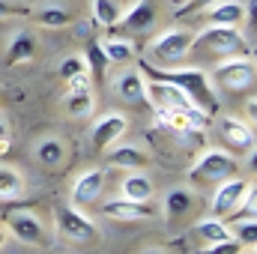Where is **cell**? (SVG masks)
<instances>
[{"label": "cell", "instance_id": "1", "mask_svg": "<svg viewBox=\"0 0 257 254\" xmlns=\"http://www.w3.org/2000/svg\"><path fill=\"white\" fill-rule=\"evenodd\" d=\"M141 72H144V78H156V81H168V84L180 87L206 117H212L218 111L215 87L203 69H156L150 63H141Z\"/></svg>", "mask_w": 257, "mask_h": 254}, {"label": "cell", "instance_id": "2", "mask_svg": "<svg viewBox=\"0 0 257 254\" xmlns=\"http://www.w3.org/2000/svg\"><path fill=\"white\" fill-rule=\"evenodd\" d=\"M147 102H153L156 108H165V111L186 114V117L192 120L194 129H206V126H209V117L194 105V102L183 93V90H180V87H174V84H168V81L147 78Z\"/></svg>", "mask_w": 257, "mask_h": 254}, {"label": "cell", "instance_id": "3", "mask_svg": "<svg viewBox=\"0 0 257 254\" xmlns=\"http://www.w3.org/2000/svg\"><path fill=\"white\" fill-rule=\"evenodd\" d=\"M192 42L194 33H189L186 27H171L150 42V60L147 63L156 66V69H171L174 63H180L183 57L192 54Z\"/></svg>", "mask_w": 257, "mask_h": 254}, {"label": "cell", "instance_id": "4", "mask_svg": "<svg viewBox=\"0 0 257 254\" xmlns=\"http://www.w3.org/2000/svg\"><path fill=\"white\" fill-rule=\"evenodd\" d=\"M236 168L239 165H236V159L230 153H224V150H206V153L197 156V162L189 168V180L192 183H221V180L233 177Z\"/></svg>", "mask_w": 257, "mask_h": 254}, {"label": "cell", "instance_id": "5", "mask_svg": "<svg viewBox=\"0 0 257 254\" xmlns=\"http://www.w3.org/2000/svg\"><path fill=\"white\" fill-rule=\"evenodd\" d=\"M197 48H203V51H209V54H215V57H233V54H239V51L245 48V39H242V33H239L236 27L209 24L200 36H194L192 51H197Z\"/></svg>", "mask_w": 257, "mask_h": 254}, {"label": "cell", "instance_id": "6", "mask_svg": "<svg viewBox=\"0 0 257 254\" xmlns=\"http://www.w3.org/2000/svg\"><path fill=\"white\" fill-rule=\"evenodd\" d=\"M209 81L221 84L230 93H242V90H248L254 84V60L251 57H224L215 66Z\"/></svg>", "mask_w": 257, "mask_h": 254}, {"label": "cell", "instance_id": "7", "mask_svg": "<svg viewBox=\"0 0 257 254\" xmlns=\"http://www.w3.org/2000/svg\"><path fill=\"white\" fill-rule=\"evenodd\" d=\"M3 221H6L3 224L6 233L15 236L18 242H24V245H45V227H42L36 212H30V209H9L3 215Z\"/></svg>", "mask_w": 257, "mask_h": 254}, {"label": "cell", "instance_id": "8", "mask_svg": "<svg viewBox=\"0 0 257 254\" xmlns=\"http://www.w3.org/2000/svg\"><path fill=\"white\" fill-rule=\"evenodd\" d=\"M54 224H57V233H60L63 239H69V242H90V239L96 236L93 221H90L81 209H75L72 203L54 206Z\"/></svg>", "mask_w": 257, "mask_h": 254}, {"label": "cell", "instance_id": "9", "mask_svg": "<svg viewBox=\"0 0 257 254\" xmlns=\"http://www.w3.org/2000/svg\"><path fill=\"white\" fill-rule=\"evenodd\" d=\"M66 84H69V93H66V99H63L66 114L75 117V120L90 117L93 108H96V99H93V90H90V75H78V78H72Z\"/></svg>", "mask_w": 257, "mask_h": 254}, {"label": "cell", "instance_id": "10", "mask_svg": "<svg viewBox=\"0 0 257 254\" xmlns=\"http://www.w3.org/2000/svg\"><path fill=\"white\" fill-rule=\"evenodd\" d=\"M251 183H245V180H236V177H227V180H221L218 183V189L212 194V215L215 218H224V215H230L239 203H242V197H245V191H248Z\"/></svg>", "mask_w": 257, "mask_h": 254}, {"label": "cell", "instance_id": "11", "mask_svg": "<svg viewBox=\"0 0 257 254\" xmlns=\"http://www.w3.org/2000/svg\"><path fill=\"white\" fill-rule=\"evenodd\" d=\"M105 191V171H84L75 183H72V194H69V203L72 206H90L102 197Z\"/></svg>", "mask_w": 257, "mask_h": 254}, {"label": "cell", "instance_id": "12", "mask_svg": "<svg viewBox=\"0 0 257 254\" xmlns=\"http://www.w3.org/2000/svg\"><path fill=\"white\" fill-rule=\"evenodd\" d=\"M128 129V120L123 114H105L102 120H96L93 123V132H90V138H93V147L102 153V150H111L123 135H126Z\"/></svg>", "mask_w": 257, "mask_h": 254}, {"label": "cell", "instance_id": "13", "mask_svg": "<svg viewBox=\"0 0 257 254\" xmlns=\"http://www.w3.org/2000/svg\"><path fill=\"white\" fill-rule=\"evenodd\" d=\"M102 215L117 218V221H138V218H153L156 209L147 206V200H128V197H114L108 203H102Z\"/></svg>", "mask_w": 257, "mask_h": 254}, {"label": "cell", "instance_id": "14", "mask_svg": "<svg viewBox=\"0 0 257 254\" xmlns=\"http://www.w3.org/2000/svg\"><path fill=\"white\" fill-rule=\"evenodd\" d=\"M153 21H156V6H153L150 0H135L128 9H123L120 21H117L114 27H117L120 33H141V30H147Z\"/></svg>", "mask_w": 257, "mask_h": 254}, {"label": "cell", "instance_id": "15", "mask_svg": "<svg viewBox=\"0 0 257 254\" xmlns=\"http://www.w3.org/2000/svg\"><path fill=\"white\" fill-rule=\"evenodd\" d=\"M117 96L126 105H144L147 102V78L138 69H128L117 78Z\"/></svg>", "mask_w": 257, "mask_h": 254}, {"label": "cell", "instance_id": "16", "mask_svg": "<svg viewBox=\"0 0 257 254\" xmlns=\"http://www.w3.org/2000/svg\"><path fill=\"white\" fill-rule=\"evenodd\" d=\"M36 33L30 30H15L12 39H9V48H6V66H18V63H27L33 60L36 54Z\"/></svg>", "mask_w": 257, "mask_h": 254}, {"label": "cell", "instance_id": "17", "mask_svg": "<svg viewBox=\"0 0 257 254\" xmlns=\"http://www.w3.org/2000/svg\"><path fill=\"white\" fill-rule=\"evenodd\" d=\"M218 126H221V135H224L227 144H233L239 150H251L254 147V129L248 126L245 120H239V117H221Z\"/></svg>", "mask_w": 257, "mask_h": 254}, {"label": "cell", "instance_id": "18", "mask_svg": "<svg viewBox=\"0 0 257 254\" xmlns=\"http://www.w3.org/2000/svg\"><path fill=\"white\" fill-rule=\"evenodd\" d=\"M239 21H245V6L236 0H218L209 6V24L218 27H236Z\"/></svg>", "mask_w": 257, "mask_h": 254}, {"label": "cell", "instance_id": "19", "mask_svg": "<svg viewBox=\"0 0 257 254\" xmlns=\"http://www.w3.org/2000/svg\"><path fill=\"white\" fill-rule=\"evenodd\" d=\"M120 191H123V197H128V200H147V203H150V200H153V194H156V186H153V180H150L147 174L132 171V174L123 177Z\"/></svg>", "mask_w": 257, "mask_h": 254}, {"label": "cell", "instance_id": "20", "mask_svg": "<svg viewBox=\"0 0 257 254\" xmlns=\"http://www.w3.org/2000/svg\"><path fill=\"white\" fill-rule=\"evenodd\" d=\"M33 159L42 165V168H60L66 159V147L60 138H42L36 147H33Z\"/></svg>", "mask_w": 257, "mask_h": 254}, {"label": "cell", "instance_id": "21", "mask_svg": "<svg viewBox=\"0 0 257 254\" xmlns=\"http://www.w3.org/2000/svg\"><path fill=\"white\" fill-rule=\"evenodd\" d=\"M194 236H197L200 242H206V245H215V242L233 239V230H230V224L221 221V218H203V221L194 224Z\"/></svg>", "mask_w": 257, "mask_h": 254}, {"label": "cell", "instance_id": "22", "mask_svg": "<svg viewBox=\"0 0 257 254\" xmlns=\"http://www.w3.org/2000/svg\"><path fill=\"white\" fill-rule=\"evenodd\" d=\"M165 218H171V221H177V218H183V215H189L194 206V194L189 189H171L165 194Z\"/></svg>", "mask_w": 257, "mask_h": 254}, {"label": "cell", "instance_id": "23", "mask_svg": "<svg viewBox=\"0 0 257 254\" xmlns=\"http://www.w3.org/2000/svg\"><path fill=\"white\" fill-rule=\"evenodd\" d=\"M108 159H111L114 168H126V171H141L147 165V156L138 147H114L108 153Z\"/></svg>", "mask_w": 257, "mask_h": 254}, {"label": "cell", "instance_id": "24", "mask_svg": "<svg viewBox=\"0 0 257 254\" xmlns=\"http://www.w3.org/2000/svg\"><path fill=\"white\" fill-rule=\"evenodd\" d=\"M102 51H105L108 63H132V60H135V45H132L128 39H123V36H111V39H105Z\"/></svg>", "mask_w": 257, "mask_h": 254}, {"label": "cell", "instance_id": "25", "mask_svg": "<svg viewBox=\"0 0 257 254\" xmlns=\"http://www.w3.org/2000/svg\"><path fill=\"white\" fill-rule=\"evenodd\" d=\"M123 15V3L120 0H93V21L102 27H114Z\"/></svg>", "mask_w": 257, "mask_h": 254}, {"label": "cell", "instance_id": "26", "mask_svg": "<svg viewBox=\"0 0 257 254\" xmlns=\"http://www.w3.org/2000/svg\"><path fill=\"white\" fill-rule=\"evenodd\" d=\"M24 191V180L15 168L9 165H0V200H12V197H21Z\"/></svg>", "mask_w": 257, "mask_h": 254}, {"label": "cell", "instance_id": "27", "mask_svg": "<svg viewBox=\"0 0 257 254\" xmlns=\"http://www.w3.org/2000/svg\"><path fill=\"white\" fill-rule=\"evenodd\" d=\"M33 18H36V24L51 27V30H60V27H69L72 24V15L66 12L63 6H42Z\"/></svg>", "mask_w": 257, "mask_h": 254}, {"label": "cell", "instance_id": "28", "mask_svg": "<svg viewBox=\"0 0 257 254\" xmlns=\"http://www.w3.org/2000/svg\"><path fill=\"white\" fill-rule=\"evenodd\" d=\"M84 60H87V69H93L99 78L105 75V69H108V57H105V51H102V42L90 39V42H87V51H84Z\"/></svg>", "mask_w": 257, "mask_h": 254}, {"label": "cell", "instance_id": "29", "mask_svg": "<svg viewBox=\"0 0 257 254\" xmlns=\"http://www.w3.org/2000/svg\"><path fill=\"white\" fill-rule=\"evenodd\" d=\"M57 75H60L63 81H72V78H78V75H90V69H87V60H84V54H69L63 63H60Z\"/></svg>", "mask_w": 257, "mask_h": 254}, {"label": "cell", "instance_id": "30", "mask_svg": "<svg viewBox=\"0 0 257 254\" xmlns=\"http://www.w3.org/2000/svg\"><path fill=\"white\" fill-rule=\"evenodd\" d=\"M233 239H236L239 245H245L248 251H254V245H257V224H254V221H236V233H233Z\"/></svg>", "mask_w": 257, "mask_h": 254}, {"label": "cell", "instance_id": "31", "mask_svg": "<svg viewBox=\"0 0 257 254\" xmlns=\"http://www.w3.org/2000/svg\"><path fill=\"white\" fill-rule=\"evenodd\" d=\"M254 203H257V194H254V186H248L245 191V209H233L230 212V221H254Z\"/></svg>", "mask_w": 257, "mask_h": 254}, {"label": "cell", "instance_id": "32", "mask_svg": "<svg viewBox=\"0 0 257 254\" xmlns=\"http://www.w3.org/2000/svg\"><path fill=\"white\" fill-rule=\"evenodd\" d=\"M206 254H242V245L236 242V239H224V242H215V245H209Z\"/></svg>", "mask_w": 257, "mask_h": 254}, {"label": "cell", "instance_id": "33", "mask_svg": "<svg viewBox=\"0 0 257 254\" xmlns=\"http://www.w3.org/2000/svg\"><path fill=\"white\" fill-rule=\"evenodd\" d=\"M212 3H218V0H189L186 6H180V9H177V15H180V18H186V15H192V12H200V9H209Z\"/></svg>", "mask_w": 257, "mask_h": 254}, {"label": "cell", "instance_id": "34", "mask_svg": "<svg viewBox=\"0 0 257 254\" xmlns=\"http://www.w3.org/2000/svg\"><path fill=\"white\" fill-rule=\"evenodd\" d=\"M12 15H24V9H21V6H12V3H6V0H0V18H12Z\"/></svg>", "mask_w": 257, "mask_h": 254}, {"label": "cell", "instance_id": "35", "mask_svg": "<svg viewBox=\"0 0 257 254\" xmlns=\"http://www.w3.org/2000/svg\"><path fill=\"white\" fill-rule=\"evenodd\" d=\"M9 144V123L0 117V147H6Z\"/></svg>", "mask_w": 257, "mask_h": 254}, {"label": "cell", "instance_id": "36", "mask_svg": "<svg viewBox=\"0 0 257 254\" xmlns=\"http://www.w3.org/2000/svg\"><path fill=\"white\" fill-rule=\"evenodd\" d=\"M6 236H9V233H6V227H3V224H0V248H3V245H6Z\"/></svg>", "mask_w": 257, "mask_h": 254}, {"label": "cell", "instance_id": "37", "mask_svg": "<svg viewBox=\"0 0 257 254\" xmlns=\"http://www.w3.org/2000/svg\"><path fill=\"white\" fill-rule=\"evenodd\" d=\"M186 3H189V0H171V6H174V9H180V6H186Z\"/></svg>", "mask_w": 257, "mask_h": 254}, {"label": "cell", "instance_id": "38", "mask_svg": "<svg viewBox=\"0 0 257 254\" xmlns=\"http://www.w3.org/2000/svg\"><path fill=\"white\" fill-rule=\"evenodd\" d=\"M141 254H165V251H159V248H147V251H141Z\"/></svg>", "mask_w": 257, "mask_h": 254}, {"label": "cell", "instance_id": "39", "mask_svg": "<svg viewBox=\"0 0 257 254\" xmlns=\"http://www.w3.org/2000/svg\"><path fill=\"white\" fill-rule=\"evenodd\" d=\"M0 102H3V96H0Z\"/></svg>", "mask_w": 257, "mask_h": 254}]
</instances>
